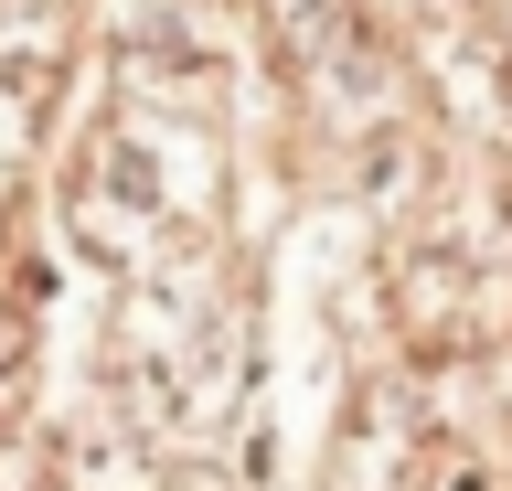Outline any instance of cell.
Segmentation results:
<instances>
[{
    "label": "cell",
    "instance_id": "obj_1",
    "mask_svg": "<svg viewBox=\"0 0 512 491\" xmlns=\"http://www.w3.org/2000/svg\"><path fill=\"white\" fill-rule=\"evenodd\" d=\"M75 225H86L96 257L139 267L160 235L182 225V171L150 161V139H139V129H107V139H96V161H86V203H75Z\"/></svg>",
    "mask_w": 512,
    "mask_h": 491
}]
</instances>
